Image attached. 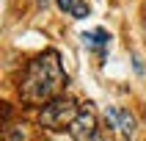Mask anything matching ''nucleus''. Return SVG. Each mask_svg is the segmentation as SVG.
<instances>
[{
    "instance_id": "f257e3e1",
    "label": "nucleus",
    "mask_w": 146,
    "mask_h": 141,
    "mask_svg": "<svg viewBox=\"0 0 146 141\" xmlns=\"http://www.w3.org/2000/svg\"><path fill=\"white\" fill-rule=\"evenodd\" d=\"M64 83H66V75H64V66H61V55L55 50H47L28 64L19 94L28 102H50L64 89Z\"/></svg>"
},
{
    "instance_id": "f03ea898",
    "label": "nucleus",
    "mask_w": 146,
    "mask_h": 141,
    "mask_svg": "<svg viewBox=\"0 0 146 141\" xmlns=\"http://www.w3.org/2000/svg\"><path fill=\"white\" fill-rule=\"evenodd\" d=\"M80 114V105L74 102L72 97H52L47 105L41 108L39 114V124L47 127V130H69V124L77 119Z\"/></svg>"
},
{
    "instance_id": "7ed1b4c3",
    "label": "nucleus",
    "mask_w": 146,
    "mask_h": 141,
    "mask_svg": "<svg viewBox=\"0 0 146 141\" xmlns=\"http://www.w3.org/2000/svg\"><path fill=\"white\" fill-rule=\"evenodd\" d=\"M105 119H108V124L116 127V130L121 133L127 141H135V138H138V122H135V116H132L130 111L108 108V111H105Z\"/></svg>"
},
{
    "instance_id": "20e7f679",
    "label": "nucleus",
    "mask_w": 146,
    "mask_h": 141,
    "mask_svg": "<svg viewBox=\"0 0 146 141\" xmlns=\"http://www.w3.org/2000/svg\"><path fill=\"white\" fill-rule=\"evenodd\" d=\"M69 136L74 141H91L97 136V119H94V114H91L88 108H83L80 114H77V119L69 124Z\"/></svg>"
},
{
    "instance_id": "39448f33",
    "label": "nucleus",
    "mask_w": 146,
    "mask_h": 141,
    "mask_svg": "<svg viewBox=\"0 0 146 141\" xmlns=\"http://www.w3.org/2000/svg\"><path fill=\"white\" fill-rule=\"evenodd\" d=\"M88 47H105V44H110V36H108V31H102V28H97L94 33H83L80 36Z\"/></svg>"
},
{
    "instance_id": "423d86ee",
    "label": "nucleus",
    "mask_w": 146,
    "mask_h": 141,
    "mask_svg": "<svg viewBox=\"0 0 146 141\" xmlns=\"http://www.w3.org/2000/svg\"><path fill=\"white\" fill-rule=\"evenodd\" d=\"M6 141H28L25 124H8L6 127Z\"/></svg>"
},
{
    "instance_id": "0eeeda50",
    "label": "nucleus",
    "mask_w": 146,
    "mask_h": 141,
    "mask_svg": "<svg viewBox=\"0 0 146 141\" xmlns=\"http://www.w3.org/2000/svg\"><path fill=\"white\" fill-rule=\"evenodd\" d=\"M88 14H91V6L86 3V0H83V3H77V6H74V11H72L74 19H86Z\"/></svg>"
},
{
    "instance_id": "6e6552de",
    "label": "nucleus",
    "mask_w": 146,
    "mask_h": 141,
    "mask_svg": "<svg viewBox=\"0 0 146 141\" xmlns=\"http://www.w3.org/2000/svg\"><path fill=\"white\" fill-rule=\"evenodd\" d=\"M55 3H58V8H61V11L72 14V11H74V6H77V3H83V0H55Z\"/></svg>"
},
{
    "instance_id": "1a4fd4ad",
    "label": "nucleus",
    "mask_w": 146,
    "mask_h": 141,
    "mask_svg": "<svg viewBox=\"0 0 146 141\" xmlns=\"http://www.w3.org/2000/svg\"><path fill=\"white\" fill-rule=\"evenodd\" d=\"M91 141H105V136H102V133H97V136H94Z\"/></svg>"
},
{
    "instance_id": "9d476101",
    "label": "nucleus",
    "mask_w": 146,
    "mask_h": 141,
    "mask_svg": "<svg viewBox=\"0 0 146 141\" xmlns=\"http://www.w3.org/2000/svg\"><path fill=\"white\" fill-rule=\"evenodd\" d=\"M39 6H47V0H39Z\"/></svg>"
}]
</instances>
